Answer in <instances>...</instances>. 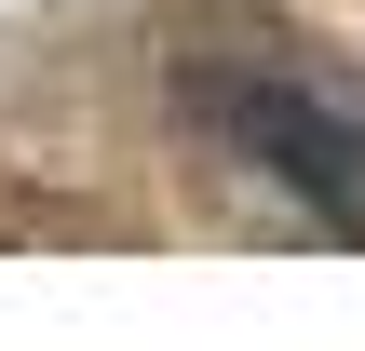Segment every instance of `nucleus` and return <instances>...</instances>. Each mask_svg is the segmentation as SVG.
Returning a JSON list of instances; mask_svg holds the SVG:
<instances>
[{
  "instance_id": "nucleus-1",
  "label": "nucleus",
  "mask_w": 365,
  "mask_h": 351,
  "mask_svg": "<svg viewBox=\"0 0 365 351\" xmlns=\"http://www.w3.org/2000/svg\"><path fill=\"white\" fill-rule=\"evenodd\" d=\"M190 122L230 162H257L271 189H298L339 243H365V95L284 68V54H203L190 68Z\"/></svg>"
}]
</instances>
